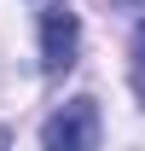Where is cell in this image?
<instances>
[{
    "label": "cell",
    "instance_id": "cell-1",
    "mask_svg": "<svg viewBox=\"0 0 145 151\" xmlns=\"http://www.w3.org/2000/svg\"><path fill=\"white\" fill-rule=\"evenodd\" d=\"M41 145L47 151H87V145H99V105L93 99H70L64 111H52L47 128H41Z\"/></svg>",
    "mask_w": 145,
    "mask_h": 151
},
{
    "label": "cell",
    "instance_id": "cell-2",
    "mask_svg": "<svg viewBox=\"0 0 145 151\" xmlns=\"http://www.w3.org/2000/svg\"><path fill=\"white\" fill-rule=\"evenodd\" d=\"M75 41H81L75 12L70 6H47V12H41V64H47L52 76L75 64Z\"/></svg>",
    "mask_w": 145,
    "mask_h": 151
},
{
    "label": "cell",
    "instance_id": "cell-3",
    "mask_svg": "<svg viewBox=\"0 0 145 151\" xmlns=\"http://www.w3.org/2000/svg\"><path fill=\"white\" fill-rule=\"evenodd\" d=\"M134 81H139V93H145V23H139V35H134Z\"/></svg>",
    "mask_w": 145,
    "mask_h": 151
},
{
    "label": "cell",
    "instance_id": "cell-4",
    "mask_svg": "<svg viewBox=\"0 0 145 151\" xmlns=\"http://www.w3.org/2000/svg\"><path fill=\"white\" fill-rule=\"evenodd\" d=\"M6 139H12V134H6V128H0V145H6Z\"/></svg>",
    "mask_w": 145,
    "mask_h": 151
}]
</instances>
